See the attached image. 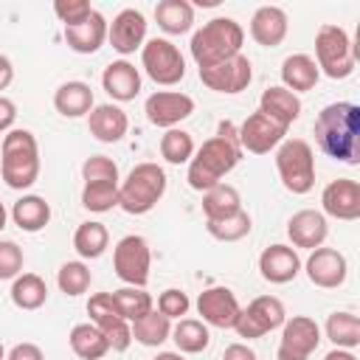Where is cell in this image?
Segmentation results:
<instances>
[{
    "label": "cell",
    "instance_id": "60d3db41",
    "mask_svg": "<svg viewBox=\"0 0 360 360\" xmlns=\"http://www.w3.org/2000/svg\"><path fill=\"white\" fill-rule=\"evenodd\" d=\"M82 205L93 214H107L118 205V183H84Z\"/></svg>",
    "mask_w": 360,
    "mask_h": 360
},
{
    "label": "cell",
    "instance_id": "5b68a950",
    "mask_svg": "<svg viewBox=\"0 0 360 360\" xmlns=\"http://www.w3.org/2000/svg\"><path fill=\"white\" fill-rule=\"evenodd\" d=\"M163 194H166V172L149 160L132 166L127 180L118 183V205L132 217L149 214Z\"/></svg>",
    "mask_w": 360,
    "mask_h": 360
},
{
    "label": "cell",
    "instance_id": "c3c4849f",
    "mask_svg": "<svg viewBox=\"0 0 360 360\" xmlns=\"http://www.w3.org/2000/svg\"><path fill=\"white\" fill-rule=\"evenodd\" d=\"M14 121H17V104L11 98L0 96V135L8 132L14 127Z\"/></svg>",
    "mask_w": 360,
    "mask_h": 360
},
{
    "label": "cell",
    "instance_id": "8d00e7d4",
    "mask_svg": "<svg viewBox=\"0 0 360 360\" xmlns=\"http://www.w3.org/2000/svg\"><path fill=\"white\" fill-rule=\"evenodd\" d=\"M326 338L335 343V349H357L360 346V321L354 312H332L326 318Z\"/></svg>",
    "mask_w": 360,
    "mask_h": 360
},
{
    "label": "cell",
    "instance_id": "9c48e42d",
    "mask_svg": "<svg viewBox=\"0 0 360 360\" xmlns=\"http://www.w3.org/2000/svg\"><path fill=\"white\" fill-rule=\"evenodd\" d=\"M152 267V250L149 242L138 233H129L115 242L112 248V270L127 287H146Z\"/></svg>",
    "mask_w": 360,
    "mask_h": 360
},
{
    "label": "cell",
    "instance_id": "e575fe53",
    "mask_svg": "<svg viewBox=\"0 0 360 360\" xmlns=\"http://www.w3.org/2000/svg\"><path fill=\"white\" fill-rule=\"evenodd\" d=\"M172 340L177 346L180 354H200L208 349L211 343V335H208V326L197 318H180L177 326L172 329Z\"/></svg>",
    "mask_w": 360,
    "mask_h": 360
},
{
    "label": "cell",
    "instance_id": "ac0fdd59",
    "mask_svg": "<svg viewBox=\"0 0 360 360\" xmlns=\"http://www.w3.org/2000/svg\"><path fill=\"white\" fill-rule=\"evenodd\" d=\"M107 39H110L112 51H118L121 56L135 53L146 42V17L138 8L118 11L112 17V22H107Z\"/></svg>",
    "mask_w": 360,
    "mask_h": 360
},
{
    "label": "cell",
    "instance_id": "6da1fadb",
    "mask_svg": "<svg viewBox=\"0 0 360 360\" xmlns=\"http://www.w3.org/2000/svg\"><path fill=\"white\" fill-rule=\"evenodd\" d=\"M315 143L318 149L340 163H360V107L352 101L326 104L315 118Z\"/></svg>",
    "mask_w": 360,
    "mask_h": 360
},
{
    "label": "cell",
    "instance_id": "d6a6232c",
    "mask_svg": "<svg viewBox=\"0 0 360 360\" xmlns=\"http://www.w3.org/2000/svg\"><path fill=\"white\" fill-rule=\"evenodd\" d=\"M236 211H242V197L233 186L219 183L208 191H202V214L205 219H225L233 217Z\"/></svg>",
    "mask_w": 360,
    "mask_h": 360
},
{
    "label": "cell",
    "instance_id": "1f68e13d",
    "mask_svg": "<svg viewBox=\"0 0 360 360\" xmlns=\"http://www.w3.org/2000/svg\"><path fill=\"white\" fill-rule=\"evenodd\" d=\"M11 304L17 309H25V312H34L39 309L45 301H48V284L42 281V276L37 273H20L11 284Z\"/></svg>",
    "mask_w": 360,
    "mask_h": 360
},
{
    "label": "cell",
    "instance_id": "f546056e",
    "mask_svg": "<svg viewBox=\"0 0 360 360\" xmlns=\"http://www.w3.org/2000/svg\"><path fill=\"white\" fill-rule=\"evenodd\" d=\"M155 20L160 25V31L180 37L188 34L194 25V6L188 0H160L155 6Z\"/></svg>",
    "mask_w": 360,
    "mask_h": 360
},
{
    "label": "cell",
    "instance_id": "2e32d148",
    "mask_svg": "<svg viewBox=\"0 0 360 360\" xmlns=\"http://www.w3.org/2000/svg\"><path fill=\"white\" fill-rule=\"evenodd\" d=\"M304 270H307V278L315 284V287H321V290H335V287H340L343 281H346V276H349V262H346V256L340 253V250H335V248H315L312 253H309V259L304 262Z\"/></svg>",
    "mask_w": 360,
    "mask_h": 360
},
{
    "label": "cell",
    "instance_id": "816d5d0a",
    "mask_svg": "<svg viewBox=\"0 0 360 360\" xmlns=\"http://www.w3.org/2000/svg\"><path fill=\"white\" fill-rule=\"evenodd\" d=\"M323 360H357V357H354L349 349H332V352H329Z\"/></svg>",
    "mask_w": 360,
    "mask_h": 360
},
{
    "label": "cell",
    "instance_id": "4fadbf2b",
    "mask_svg": "<svg viewBox=\"0 0 360 360\" xmlns=\"http://www.w3.org/2000/svg\"><path fill=\"white\" fill-rule=\"evenodd\" d=\"M250 79H253V65L245 53H236V56H231L219 65H211V68H200V82L208 90L225 93V96L248 90Z\"/></svg>",
    "mask_w": 360,
    "mask_h": 360
},
{
    "label": "cell",
    "instance_id": "bcb514c9",
    "mask_svg": "<svg viewBox=\"0 0 360 360\" xmlns=\"http://www.w3.org/2000/svg\"><path fill=\"white\" fill-rule=\"evenodd\" d=\"M53 11H56V17L65 22V28H68V25L84 22V20L93 14V6H90L87 0H56V3H53Z\"/></svg>",
    "mask_w": 360,
    "mask_h": 360
},
{
    "label": "cell",
    "instance_id": "681fc988",
    "mask_svg": "<svg viewBox=\"0 0 360 360\" xmlns=\"http://www.w3.org/2000/svg\"><path fill=\"white\" fill-rule=\"evenodd\" d=\"M222 360H259V357H256V352L248 343H231L222 352Z\"/></svg>",
    "mask_w": 360,
    "mask_h": 360
},
{
    "label": "cell",
    "instance_id": "8fae6325",
    "mask_svg": "<svg viewBox=\"0 0 360 360\" xmlns=\"http://www.w3.org/2000/svg\"><path fill=\"white\" fill-rule=\"evenodd\" d=\"M87 315H90V323L104 332V338H107V343H110L112 352H127V349H129V343H132L129 321L121 318V312L115 309L110 292H96V295H90V301H87Z\"/></svg>",
    "mask_w": 360,
    "mask_h": 360
},
{
    "label": "cell",
    "instance_id": "277c9868",
    "mask_svg": "<svg viewBox=\"0 0 360 360\" xmlns=\"http://www.w3.org/2000/svg\"><path fill=\"white\" fill-rule=\"evenodd\" d=\"M0 177L8 188H31L39 177V146L31 129H8L3 135V160Z\"/></svg>",
    "mask_w": 360,
    "mask_h": 360
},
{
    "label": "cell",
    "instance_id": "d590c367",
    "mask_svg": "<svg viewBox=\"0 0 360 360\" xmlns=\"http://www.w3.org/2000/svg\"><path fill=\"white\" fill-rule=\"evenodd\" d=\"M73 248L82 259H98L104 256V250L110 248V233L104 228V222H96V219H87L76 228L73 233Z\"/></svg>",
    "mask_w": 360,
    "mask_h": 360
},
{
    "label": "cell",
    "instance_id": "603a6c76",
    "mask_svg": "<svg viewBox=\"0 0 360 360\" xmlns=\"http://www.w3.org/2000/svg\"><path fill=\"white\" fill-rule=\"evenodd\" d=\"M87 129L101 143H118L129 129V118L118 104H96L87 115Z\"/></svg>",
    "mask_w": 360,
    "mask_h": 360
},
{
    "label": "cell",
    "instance_id": "3957f363",
    "mask_svg": "<svg viewBox=\"0 0 360 360\" xmlns=\"http://www.w3.org/2000/svg\"><path fill=\"white\" fill-rule=\"evenodd\" d=\"M242 42H245V31L233 17H214L191 34L188 48L197 68H211L242 53Z\"/></svg>",
    "mask_w": 360,
    "mask_h": 360
},
{
    "label": "cell",
    "instance_id": "ab89813d",
    "mask_svg": "<svg viewBox=\"0 0 360 360\" xmlns=\"http://www.w3.org/2000/svg\"><path fill=\"white\" fill-rule=\"evenodd\" d=\"M250 214L242 208L236 211L233 217H225V219H205V231L217 239V242H239L250 233Z\"/></svg>",
    "mask_w": 360,
    "mask_h": 360
},
{
    "label": "cell",
    "instance_id": "f907efd6",
    "mask_svg": "<svg viewBox=\"0 0 360 360\" xmlns=\"http://www.w3.org/2000/svg\"><path fill=\"white\" fill-rule=\"evenodd\" d=\"M14 79V68H11V59L6 53H0V90H6Z\"/></svg>",
    "mask_w": 360,
    "mask_h": 360
},
{
    "label": "cell",
    "instance_id": "7bdbcfd3",
    "mask_svg": "<svg viewBox=\"0 0 360 360\" xmlns=\"http://www.w3.org/2000/svg\"><path fill=\"white\" fill-rule=\"evenodd\" d=\"M82 180L84 183H118V166L107 155H90L82 163Z\"/></svg>",
    "mask_w": 360,
    "mask_h": 360
},
{
    "label": "cell",
    "instance_id": "9a60e30c",
    "mask_svg": "<svg viewBox=\"0 0 360 360\" xmlns=\"http://www.w3.org/2000/svg\"><path fill=\"white\" fill-rule=\"evenodd\" d=\"M236 135H239V149H242V152L267 155L270 149H276V146L284 141L287 127L276 124L273 118H267L264 112L256 110V112H250V115L242 121V127L236 129Z\"/></svg>",
    "mask_w": 360,
    "mask_h": 360
},
{
    "label": "cell",
    "instance_id": "ba28073f",
    "mask_svg": "<svg viewBox=\"0 0 360 360\" xmlns=\"http://www.w3.org/2000/svg\"><path fill=\"white\" fill-rule=\"evenodd\" d=\"M141 65H143L146 76L155 84H160V87L180 84V79L186 76V59H183V53L177 51L174 42H169L163 37H155V39L143 42V48H141Z\"/></svg>",
    "mask_w": 360,
    "mask_h": 360
},
{
    "label": "cell",
    "instance_id": "7a4b0ae2",
    "mask_svg": "<svg viewBox=\"0 0 360 360\" xmlns=\"http://www.w3.org/2000/svg\"><path fill=\"white\" fill-rule=\"evenodd\" d=\"M239 160H242V149H239L236 127L231 121H219L217 135H211L200 149H194V158L188 160L186 180L194 191H208V188L219 186L222 177L228 172H233Z\"/></svg>",
    "mask_w": 360,
    "mask_h": 360
},
{
    "label": "cell",
    "instance_id": "cb8c5ba5",
    "mask_svg": "<svg viewBox=\"0 0 360 360\" xmlns=\"http://www.w3.org/2000/svg\"><path fill=\"white\" fill-rule=\"evenodd\" d=\"M101 87L112 101H132L141 93V73L132 62H110L101 73Z\"/></svg>",
    "mask_w": 360,
    "mask_h": 360
},
{
    "label": "cell",
    "instance_id": "f5cc1de1",
    "mask_svg": "<svg viewBox=\"0 0 360 360\" xmlns=\"http://www.w3.org/2000/svg\"><path fill=\"white\" fill-rule=\"evenodd\" d=\"M152 360H186L180 352H160V354H155Z\"/></svg>",
    "mask_w": 360,
    "mask_h": 360
},
{
    "label": "cell",
    "instance_id": "836d02e7",
    "mask_svg": "<svg viewBox=\"0 0 360 360\" xmlns=\"http://www.w3.org/2000/svg\"><path fill=\"white\" fill-rule=\"evenodd\" d=\"M129 332H132V340H135V343L155 349V346H160V343H166V340L172 338V321H169L166 315H160L158 309H152V312H146L143 318L132 321Z\"/></svg>",
    "mask_w": 360,
    "mask_h": 360
},
{
    "label": "cell",
    "instance_id": "8992f818",
    "mask_svg": "<svg viewBox=\"0 0 360 360\" xmlns=\"http://www.w3.org/2000/svg\"><path fill=\"white\" fill-rule=\"evenodd\" d=\"M276 169L290 194H307L315 186V155L304 138H284L276 146Z\"/></svg>",
    "mask_w": 360,
    "mask_h": 360
},
{
    "label": "cell",
    "instance_id": "f6af8a7d",
    "mask_svg": "<svg viewBox=\"0 0 360 360\" xmlns=\"http://www.w3.org/2000/svg\"><path fill=\"white\" fill-rule=\"evenodd\" d=\"M188 307H191L188 295H186L183 290H177V287H169V290H163V292L158 295V312L166 315L169 321H172V318H183V315L188 312Z\"/></svg>",
    "mask_w": 360,
    "mask_h": 360
},
{
    "label": "cell",
    "instance_id": "5bb4252c",
    "mask_svg": "<svg viewBox=\"0 0 360 360\" xmlns=\"http://www.w3.org/2000/svg\"><path fill=\"white\" fill-rule=\"evenodd\" d=\"M146 121L160 129H174L180 121H186L194 112V98L180 90H158L143 104Z\"/></svg>",
    "mask_w": 360,
    "mask_h": 360
},
{
    "label": "cell",
    "instance_id": "db71d44e",
    "mask_svg": "<svg viewBox=\"0 0 360 360\" xmlns=\"http://www.w3.org/2000/svg\"><path fill=\"white\" fill-rule=\"evenodd\" d=\"M6 219H8V214H6V205L0 202V231L6 228Z\"/></svg>",
    "mask_w": 360,
    "mask_h": 360
},
{
    "label": "cell",
    "instance_id": "f35d334b",
    "mask_svg": "<svg viewBox=\"0 0 360 360\" xmlns=\"http://www.w3.org/2000/svg\"><path fill=\"white\" fill-rule=\"evenodd\" d=\"M160 155L172 166L188 163L194 158V138H191V132L177 129V127L174 129H166L163 138H160Z\"/></svg>",
    "mask_w": 360,
    "mask_h": 360
},
{
    "label": "cell",
    "instance_id": "83f0119b",
    "mask_svg": "<svg viewBox=\"0 0 360 360\" xmlns=\"http://www.w3.org/2000/svg\"><path fill=\"white\" fill-rule=\"evenodd\" d=\"M53 107L59 115L65 118H82V115H90V110L96 107L93 104V90L87 82H65L56 87L53 93Z\"/></svg>",
    "mask_w": 360,
    "mask_h": 360
},
{
    "label": "cell",
    "instance_id": "44dd1931",
    "mask_svg": "<svg viewBox=\"0 0 360 360\" xmlns=\"http://www.w3.org/2000/svg\"><path fill=\"white\" fill-rule=\"evenodd\" d=\"M259 273L270 284H287L301 273V256L290 245H270L259 256Z\"/></svg>",
    "mask_w": 360,
    "mask_h": 360
},
{
    "label": "cell",
    "instance_id": "4dcf8cb0",
    "mask_svg": "<svg viewBox=\"0 0 360 360\" xmlns=\"http://www.w3.org/2000/svg\"><path fill=\"white\" fill-rule=\"evenodd\" d=\"M68 343H70L73 354L82 357V360H101L110 352V343H107L104 332L93 323H76L68 335Z\"/></svg>",
    "mask_w": 360,
    "mask_h": 360
},
{
    "label": "cell",
    "instance_id": "ee69618b",
    "mask_svg": "<svg viewBox=\"0 0 360 360\" xmlns=\"http://www.w3.org/2000/svg\"><path fill=\"white\" fill-rule=\"evenodd\" d=\"M22 248L11 239H0V281L6 278H17L22 273Z\"/></svg>",
    "mask_w": 360,
    "mask_h": 360
},
{
    "label": "cell",
    "instance_id": "7402d4cb",
    "mask_svg": "<svg viewBox=\"0 0 360 360\" xmlns=\"http://www.w3.org/2000/svg\"><path fill=\"white\" fill-rule=\"evenodd\" d=\"M287 28H290L287 14H284V8H278V6H259V8L253 11V17H250V37H253V42L262 45V48H276V45H281L284 37H287Z\"/></svg>",
    "mask_w": 360,
    "mask_h": 360
},
{
    "label": "cell",
    "instance_id": "ffe728a7",
    "mask_svg": "<svg viewBox=\"0 0 360 360\" xmlns=\"http://www.w3.org/2000/svg\"><path fill=\"white\" fill-rule=\"evenodd\" d=\"M287 236L292 242V248H307V250H315L326 242L329 236V225H326V217L321 211H312V208H304V211H295L290 219H287Z\"/></svg>",
    "mask_w": 360,
    "mask_h": 360
},
{
    "label": "cell",
    "instance_id": "52a82bcc",
    "mask_svg": "<svg viewBox=\"0 0 360 360\" xmlns=\"http://www.w3.org/2000/svg\"><path fill=\"white\" fill-rule=\"evenodd\" d=\"M315 65L329 79H349L354 73V45L349 34L335 25L323 22L315 34Z\"/></svg>",
    "mask_w": 360,
    "mask_h": 360
},
{
    "label": "cell",
    "instance_id": "b9f144b4",
    "mask_svg": "<svg viewBox=\"0 0 360 360\" xmlns=\"http://www.w3.org/2000/svg\"><path fill=\"white\" fill-rule=\"evenodd\" d=\"M90 281H93V273H90V267H87L84 262H65V264L59 267V273H56L59 290H62L65 295H70V298L87 292Z\"/></svg>",
    "mask_w": 360,
    "mask_h": 360
},
{
    "label": "cell",
    "instance_id": "d4e9b609",
    "mask_svg": "<svg viewBox=\"0 0 360 360\" xmlns=\"http://www.w3.org/2000/svg\"><path fill=\"white\" fill-rule=\"evenodd\" d=\"M104 39H107V20L96 8H93V14L84 22L65 28V42L76 53H96L104 45Z\"/></svg>",
    "mask_w": 360,
    "mask_h": 360
},
{
    "label": "cell",
    "instance_id": "e0dca14e",
    "mask_svg": "<svg viewBox=\"0 0 360 360\" xmlns=\"http://www.w3.org/2000/svg\"><path fill=\"white\" fill-rule=\"evenodd\" d=\"M197 312L202 315V323L205 326L233 329L242 307H239L233 290H228V287H208L197 298Z\"/></svg>",
    "mask_w": 360,
    "mask_h": 360
},
{
    "label": "cell",
    "instance_id": "d6986e66",
    "mask_svg": "<svg viewBox=\"0 0 360 360\" xmlns=\"http://www.w3.org/2000/svg\"><path fill=\"white\" fill-rule=\"evenodd\" d=\"M321 205H323V214L335 219H343V222L357 219L360 217V183L352 177L332 180L321 194Z\"/></svg>",
    "mask_w": 360,
    "mask_h": 360
},
{
    "label": "cell",
    "instance_id": "f1b7e54d",
    "mask_svg": "<svg viewBox=\"0 0 360 360\" xmlns=\"http://www.w3.org/2000/svg\"><path fill=\"white\" fill-rule=\"evenodd\" d=\"M11 219H14V225L20 231L37 233L51 222V205L39 194H25L11 205Z\"/></svg>",
    "mask_w": 360,
    "mask_h": 360
},
{
    "label": "cell",
    "instance_id": "484cf974",
    "mask_svg": "<svg viewBox=\"0 0 360 360\" xmlns=\"http://www.w3.org/2000/svg\"><path fill=\"white\" fill-rule=\"evenodd\" d=\"M259 112H264L267 118H273L281 127H290L301 115V98L295 93H290L287 87H281V84L267 87L259 98Z\"/></svg>",
    "mask_w": 360,
    "mask_h": 360
},
{
    "label": "cell",
    "instance_id": "7c38bea8",
    "mask_svg": "<svg viewBox=\"0 0 360 360\" xmlns=\"http://www.w3.org/2000/svg\"><path fill=\"white\" fill-rule=\"evenodd\" d=\"M318 343H321V326L315 323V318L292 315L281 326L276 360H309V354L318 349Z\"/></svg>",
    "mask_w": 360,
    "mask_h": 360
},
{
    "label": "cell",
    "instance_id": "30bf717a",
    "mask_svg": "<svg viewBox=\"0 0 360 360\" xmlns=\"http://www.w3.org/2000/svg\"><path fill=\"white\" fill-rule=\"evenodd\" d=\"M287 321V312H284V304L276 298V295H259L253 298L248 307H242L233 329L239 332V338H248V340H256V338H264L267 332L273 329H281Z\"/></svg>",
    "mask_w": 360,
    "mask_h": 360
},
{
    "label": "cell",
    "instance_id": "7dc6e473",
    "mask_svg": "<svg viewBox=\"0 0 360 360\" xmlns=\"http://www.w3.org/2000/svg\"><path fill=\"white\" fill-rule=\"evenodd\" d=\"M6 360H45V354H42V349L37 343H17L6 354Z\"/></svg>",
    "mask_w": 360,
    "mask_h": 360
},
{
    "label": "cell",
    "instance_id": "74e56055",
    "mask_svg": "<svg viewBox=\"0 0 360 360\" xmlns=\"http://www.w3.org/2000/svg\"><path fill=\"white\" fill-rule=\"evenodd\" d=\"M110 295H112V304L121 312V318L129 323L155 309V301L143 287H121V290H112Z\"/></svg>",
    "mask_w": 360,
    "mask_h": 360
},
{
    "label": "cell",
    "instance_id": "4316f807",
    "mask_svg": "<svg viewBox=\"0 0 360 360\" xmlns=\"http://www.w3.org/2000/svg\"><path fill=\"white\" fill-rule=\"evenodd\" d=\"M318 79H321V70H318L315 59L307 53H292L281 62V82H284L281 87H287L295 96L312 90L318 84Z\"/></svg>",
    "mask_w": 360,
    "mask_h": 360
},
{
    "label": "cell",
    "instance_id": "11a10c76",
    "mask_svg": "<svg viewBox=\"0 0 360 360\" xmlns=\"http://www.w3.org/2000/svg\"><path fill=\"white\" fill-rule=\"evenodd\" d=\"M0 360H6V349H3V343H0Z\"/></svg>",
    "mask_w": 360,
    "mask_h": 360
}]
</instances>
